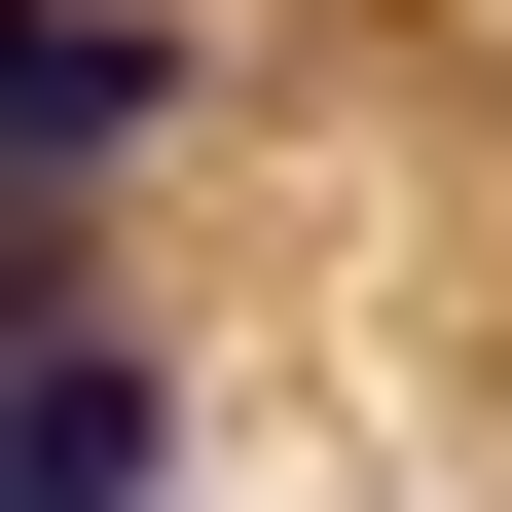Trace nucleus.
<instances>
[{
	"label": "nucleus",
	"mask_w": 512,
	"mask_h": 512,
	"mask_svg": "<svg viewBox=\"0 0 512 512\" xmlns=\"http://www.w3.org/2000/svg\"><path fill=\"white\" fill-rule=\"evenodd\" d=\"M147 476H183L147 330H74V366H0V512H147Z\"/></svg>",
	"instance_id": "f03ea898"
},
{
	"label": "nucleus",
	"mask_w": 512,
	"mask_h": 512,
	"mask_svg": "<svg viewBox=\"0 0 512 512\" xmlns=\"http://www.w3.org/2000/svg\"><path fill=\"white\" fill-rule=\"evenodd\" d=\"M110 147H183V0H0V183L74 220Z\"/></svg>",
	"instance_id": "f257e3e1"
},
{
	"label": "nucleus",
	"mask_w": 512,
	"mask_h": 512,
	"mask_svg": "<svg viewBox=\"0 0 512 512\" xmlns=\"http://www.w3.org/2000/svg\"><path fill=\"white\" fill-rule=\"evenodd\" d=\"M110 293H74V220H37V183H0V366H74Z\"/></svg>",
	"instance_id": "7ed1b4c3"
}]
</instances>
